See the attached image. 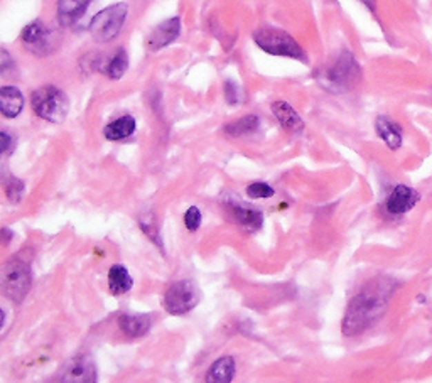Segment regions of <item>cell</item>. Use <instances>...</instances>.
<instances>
[{
	"mask_svg": "<svg viewBox=\"0 0 432 383\" xmlns=\"http://www.w3.org/2000/svg\"><path fill=\"white\" fill-rule=\"evenodd\" d=\"M24 108V97L16 86H2L0 88V112L7 119H16Z\"/></svg>",
	"mask_w": 432,
	"mask_h": 383,
	"instance_id": "12",
	"label": "cell"
},
{
	"mask_svg": "<svg viewBox=\"0 0 432 383\" xmlns=\"http://www.w3.org/2000/svg\"><path fill=\"white\" fill-rule=\"evenodd\" d=\"M375 128H377V134L380 135L382 140L389 146V149L397 150L402 146V127L393 120H390L389 117H378L377 122H375Z\"/></svg>",
	"mask_w": 432,
	"mask_h": 383,
	"instance_id": "15",
	"label": "cell"
},
{
	"mask_svg": "<svg viewBox=\"0 0 432 383\" xmlns=\"http://www.w3.org/2000/svg\"><path fill=\"white\" fill-rule=\"evenodd\" d=\"M225 98L230 105H238L242 101V90L233 79L225 81Z\"/></svg>",
	"mask_w": 432,
	"mask_h": 383,
	"instance_id": "25",
	"label": "cell"
},
{
	"mask_svg": "<svg viewBox=\"0 0 432 383\" xmlns=\"http://www.w3.org/2000/svg\"><path fill=\"white\" fill-rule=\"evenodd\" d=\"M181 34V19L179 17H170L168 21H164L162 24H159L157 28L150 32L149 39H147V46L150 51H159V49L169 46L174 41L179 37Z\"/></svg>",
	"mask_w": 432,
	"mask_h": 383,
	"instance_id": "11",
	"label": "cell"
},
{
	"mask_svg": "<svg viewBox=\"0 0 432 383\" xmlns=\"http://www.w3.org/2000/svg\"><path fill=\"white\" fill-rule=\"evenodd\" d=\"M201 218H203V216H201V211L198 210V208H196V206L188 208V211H186V213H184V225H186V228H188L189 231L198 230L199 225H201Z\"/></svg>",
	"mask_w": 432,
	"mask_h": 383,
	"instance_id": "26",
	"label": "cell"
},
{
	"mask_svg": "<svg viewBox=\"0 0 432 383\" xmlns=\"http://www.w3.org/2000/svg\"><path fill=\"white\" fill-rule=\"evenodd\" d=\"M0 284H2V292L6 297H9L14 302H22L26 295L31 291L32 275L28 262L21 259H12L7 262L2 267V275H0Z\"/></svg>",
	"mask_w": 432,
	"mask_h": 383,
	"instance_id": "4",
	"label": "cell"
},
{
	"mask_svg": "<svg viewBox=\"0 0 432 383\" xmlns=\"http://www.w3.org/2000/svg\"><path fill=\"white\" fill-rule=\"evenodd\" d=\"M0 137H2V155H9L16 149V140L7 130H2Z\"/></svg>",
	"mask_w": 432,
	"mask_h": 383,
	"instance_id": "27",
	"label": "cell"
},
{
	"mask_svg": "<svg viewBox=\"0 0 432 383\" xmlns=\"http://www.w3.org/2000/svg\"><path fill=\"white\" fill-rule=\"evenodd\" d=\"M390 291L385 284H371L351 299L343 320V333L346 336H355L363 329L373 324L377 317L384 313L389 302Z\"/></svg>",
	"mask_w": 432,
	"mask_h": 383,
	"instance_id": "1",
	"label": "cell"
},
{
	"mask_svg": "<svg viewBox=\"0 0 432 383\" xmlns=\"http://www.w3.org/2000/svg\"><path fill=\"white\" fill-rule=\"evenodd\" d=\"M6 193L10 201H21L22 195H24V183L17 177H9V181L6 183Z\"/></svg>",
	"mask_w": 432,
	"mask_h": 383,
	"instance_id": "24",
	"label": "cell"
},
{
	"mask_svg": "<svg viewBox=\"0 0 432 383\" xmlns=\"http://www.w3.org/2000/svg\"><path fill=\"white\" fill-rule=\"evenodd\" d=\"M135 128H137V122H135L134 117L125 115L117 119L115 122L108 124L107 127H105L104 134L108 140H122L130 137L135 132Z\"/></svg>",
	"mask_w": 432,
	"mask_h": 383,
	"instance_id": "19",
	"label": "cell"
},
{
	"mask_svg": "<svg viewBox=\"0 0 432 383\" xmlns=\"http://www.w3.org/2000/svg\"><path fill=\"white\" fill-rule=\"evenodd\" d=\"M92 0H59L58 19L63 26H73L86 12Z\"/></svg>",
	"mask_w": 432,
	"mask_h": 383,
	"instance_id": "16",
	"label": "cell"
},
{
	"mask_svg": "<svg viewBox=\"0 0 432 383\" xmlns=\"http://www.w3.org/2000/svg\"><path fill=\"white\" fill-rule=\"evenodd\" d=\"M235 371H237V365L232 356H223V358L216 360L208 370L206 382L210 383H228L233 380Z\"/></svg>",
	"mask_w": 432,
	"mask_h": 383,
	"instance_id": "17",
	"label": "cell"
},
{
	"mask_svg": "<svg viewBox=\"0 0 432 383\" xmlns=\"http://www.w3.org/2000/svg\"><path fill=\"white\" fill-rule=\"evenodd\" d=\"M420 201V195L415 189L409 188L405 184H399L392 189V193L389 195V198L385 201V208L392 216H400L407 211H411L412 208H415V204Z\"/></svg>",
	"mask_w": 432,
	"mask_h": 383,
	"instance_id": "10",
	"label": "cell"
},
{
	"mask_svg": "<svg viewBox=\"0 0 432 383\" xmlns=\"http://www.w3.org/2000/svg\"><path fill=\"white\" fill-rule=\"evenodd\" d=\"M360 78V66L353 58V55L348 51L341 52L336 63L328 68L324 75V83L333 90H346L353 86Z\"/></svg>",
	"mask_w": 432,
	"mask_h": 383,
	"instance_id": "7",
	"label": "cell"
},
{
	"mask_svg": "<svg viewBox=\"0 0 432 383\" xmlns=\"http://www.w3.org/2000/svg\"><path fill=\"white\" fill-rule=\"evenodd\" d=\"M272 112H274L275 119L279 120V124L282 125L286 130L289 132H301L304 128V122H302L301 115L293 108V105H289L287 101L279 100L272 105Z\"/></svg>",
	"mask_w": 432,
	"mask_h": 383,
	"instance_id": "14",
	"label": "cell"
},
{
	"mask_svg": "<svg viewBox=\"0 0 432 383\" xmlns=\"http://www.w3.org/2000/svg\"><path fill=\"white\" fill-rule=\"evenodd\" d=\"M274 188L267 183H252L247 188V195L253 199H264L272 198L274 196Z\"/></svg>",
	"mask_w": 432,
	"mask_h": 383,
	"instance_id": "23",
	"label": "cell"
},
{
	"mask_svg": "<svg viewBox=\"0 0 432 383\" xmlns=\"http://www.w3.org/2000/svg\"><path fill=\"white\" fill-rule=\"evenodd\" d=\"M56 382L70 383H92L97 382V366L92 356L78 355L66 362L59 370Z\"/></svg>",
	"mask_w": 432,
	"mask_h": 383,
	"instance_id": "8",
	"label": "cell"
},
{
	"mask_svg": "<svg viewBox=\"0 0 432 383\" xmlns=\"http://www.w3.org/2000/svg\"><path fill=\"white\" fill-rule=\"evenodd\" d=\"M132 286H134V280H132L127 268L120 264L112 265V268H110L108 272L110 292H112L113 295H122L125 292L130 291Z\"/></svg>",
	"mask_w": 432,
	"mask_h": 383,
	"instance_id": "18",
	"label": "cell"
},
{
	"mask_svg": "<svg viewBox=\"0 0 432 383\" xmlns=\"http://www.w3.org/2000/svg\"><path fill=\"white\" fill-rule=\"evenodd\" d=\"M362 2L369 7L371 12H375V7H377V2H375V0H362Z\"/></svg>",
	"mask_w": 432,
	"mask_h": 383,
	"instance_id": "28",
	"label": "cell"
},
{
	"mask_svg": "<svg viewBox=\"0 0 432 383\" xmlns=\"http://www.w3.org/2000/svg\"><path fill=\"white\" fill-rule=\"evenodd\" d=\"M201 301V292L193 280H179L173 284L164 294V307L173 316L189 313L195 309Z\"/></svg>",
	"mask_w": 432,
	"mask_h": 383,
	"instance_id": "6",
	"label": "cell"
},
{
	"mask_svg": "<svg viewBox=\"0 0 432 383\" xmlns=\"http://www.w3.org/2000/svg\"><path fill=\"white\" fill-rule=\"evenodd\" d=\"M253 41L267 55L286 56V58L297 59V61L302 63L308 61V56H306V51L301 48V44L291 34L280 31V29H259V31L253 32Z\"/></svg>",
	"mask_w": 432,
	"mask_h": 383,
	"instance_id": "2",
	"label": "cell"
},
{
	"mask_svg": "<svg viewBox=\"0 0 432 383\" xmlns=\"http://www.w3.org/2000/svg\"><path fill=\"white\" fill-rule=\"evenodd\" d=\"M260 125V119L257 115H247L242 119L235 120V122L228 124L225 127V132L232 137H240V135H247L255 132Z\"/></svg>",
	"mask_w": 432,
	"mask_h": 383,
	"instance_id": "21",
	"label": "cell"
},
{
	"mask_svg": "<svg viewBox=\"0 0 432 383\" xmlns=\"http://www.w3.org/2000/svg\"><path fill=\"white\" fill-rule=\"evenodd\" d=\"M127 68H128L127 51H125V49H119V51L115 52V56L108 61L105 73L108 75L110 79H120L125 75V71H127Z\"/></svg>",
	"mask_w": 432,
	"mask_h": 383,
	"instance_id": "22",
	"label": "cell"
},
{
	"mask_svg": "<svg viewBox=\"0 0 432 383\" xmlns=\"http://www.w3.org/2000/svg\"><path fill=\"white\" fill-rule=\"evenodd\" d=\"M22 44L29 49V51L34 52V55L41 56L46 55V52L51 49L52 44V34L46 26L41 21H34L29 26H26V29L22 31Z\"/></svg>",
	"mask_w": 432,
	"mask_h": 383,
	"instance_id": "9",
	"label": "cell"
},
{
	"mask_svg": "<svg viewBox=\"0 0 432 383\" xmlns=\"http://www.w3.org/2000/svg\"><path fill=\"white\" fill-rule=\"evenodd\" d=\"M233 215L237 216V219L242 225L248 226L252 230H259L264 223V215L259 210L244 206V204H233Z\"/></svg>",
	"mask_w": 432,
	"mask_h": 383,
	"instance_id": "20",
	"label": "cell"
},
{
	"mask_svg": "<svg viewBox=\"0 0 432 383\" xmlns=\"http://www.w3.org/2000/svg\"><path fill=\"white\" fill-rule=\"evenodd\" d=\"M31 105L34 113L39 119H44L52 124L63 122L68 115V110H70V100H68L66 95H64L63 90L56 88L52 85L37 88L32 93Z\"/></svg>",
	"mask_w": 432,
	"mask_h": 383,
	"instance_id": "3",
	"label": "cell"
},
{
	"mask_svg": "<svg viewBox=\"0 0 432 383\" xmlns=\"http://www.w3.org/2000/svg\"><path fill=\"white\" fill-rule=\"evenodd\" d=\"M128 14V6L125 2L113 3L107 9L100 10L90 22V32L97 43H108L115 39L122 31L125 19Z\"/></svg>",
	"mask_w": 432,
	"mask_h": 383,
	"instance_id": "5",
	"label": "cell"
},
{
	"mask_svg": "<svg viewBox=\"0 0 432 383\" xmlns=\"http://www.w3.org/2000/svg\"><path fill=\"white\" fill-rule=\"evenodd\" d=\"M120 329L130 337H140L150 331L153 317L149 314H124L119 320Z\"/></svg>",
	"mask_w": 432,
	"mask_h": 383,
	"instance_id": "13",
	"label": "cell"
}]
</instances>
